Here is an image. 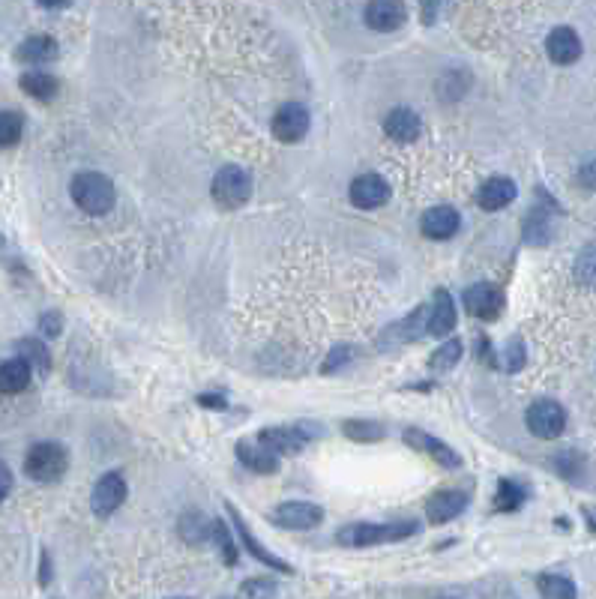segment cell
Wrapping results in <instances>:
<instances>
[{
    "label": "cell",
    "mask_w": 596,
    "mask_h": 599,
    "mask_svg": "<svg viewBox=\"0 0 596 599\" xmlns=\"http://www.w3.org/2000/svg\"><path fill=\"white\" fill-rule=\"evenodd\" d=\"M582 183L596 189V162H588V165L582 168Z\"/></svg>",
    "instance_id": "cell-44"
},
{
    "label": "cell",
    "mask_w": 596,
    "mask_h": 599,
    "mask_svg": "<svg viewBox=\"0 0 596 599\" xmlns=\"http://www.w3.org/2000/svg\"><path fill=\"white\" fill-rule=\"evenodd\" d=\"M15 357L24 360L30 366V372H39V375L51 372V354H48V348L39 339H21V342H15Z\"/></svg>",
    "instance_id": "cell-26"
},
{
    "label": "cell",
    "mask_w": 596,
    "mask_h": 599,
    "mask_svg": "<svg viewBox=\"0 0 596 599\" xmlns=\"http://www.w3.org/2000/svg\"><path fill=\"white\" fill-rule=\"evenodd\" d=\"M198 405L213 408V411H222V408H225V396H222V393H204V396H198Z\"/></svg>",
    "instance_id": "cell-41"
},
{
    "label": "cell",
    "mask_w": 596,
    "mask_h": 599,
    "mask_svg": "<svg viewBox=\"0 0 596 599\" xmlns=\"http://www.w3.org/2000/svg\"><path fill=\"white\" fill-rule=\"evenodd\" d=\"M342 432L351 438V441H360V444H375L387 435V429L375 420H345L342 423Z\"/></svg>",
    "instance_id": "cell-29"
},
{
    "label": "cell",
    "mask_w": 596,
    "mask_h": 599,
    "mask_svg": "<svg viewBox=\"0 0 596 599\" xmlns=\"http://www.w3.org/2000/svg\"><path fill=\"white\" fill-rule=\"evenodd\" d=\"M210 540H216V543H219L222 561H225L228 567H234V564H237V546H234V540H231V531H228V525H225V522L213 519V534H210Z\"/></svg>",
    "instance_id": "cell-33"
},
{
    "label": "cell",
    "mask_w": 596,
    "mask_h": 599,
    "mask_svg": "<svg viewBox=\"0 0 596 599\" xmlns=\"http://www.w3.org/2000/svg\"><path fill=\"white\" fill-rule=\"evenodd\" d=\"M66 471H69V453L63 444L39 441L24 456V474L33 483H57Z\"/></svg>",
    "instance_id": "cell-3"
},
{
    "label": "cell",
    "mask_w": 596,
    "mask_h": 599,
    "mask_svg": "<svg viewBox=\"0 0 596 599\" xmlns=\"http://www.w3.org/2000/svg\"><path fill=\"white\" fill-rule=\"evenodd\" d=\"M39 585H42V588H48V585H51V558H48V552H42V567H39Z\"/></svg>",
    "instance_id": "cell-43"
},
{
    "label": "cell",
    "mask_w": 596,
    "mask_h": 599,
    "mask_svg": "<svg viewBox=\"0 0 596 599\" xmlns=\"http://www.w3.org/2000/svg\"><path fill=\"white\" fill-rule=\"evenodd\" d=\"M384 132L399 141V144H411L423 135V120L417 111L411 108H393L387 117H384Z\"/></svg>",
    "instance_id": "cell-17"
},
{
    "label": "cell",
    "mask_w": 596,
    "mask_h": 599,
    "mask_svg": "<svg viewBox=\"0 0 596 599\" xmlns=\"http://www.w3.org/2000/svg\"><path fill=\"white\" fill-rule=\"evenodd\" d=\"M546 51L555 63L570 66L582 57V39L573 27H555L546 39Z\"/></svg>",
    "instance_id": "cell-20"
},
{
    "label": "cell",
    "mask_w": 596,
    "mask_h": 599,
    "mask_svg": "<svg viewBox=\"0 0 596 599\" xmlns=\"http://www.w3.org/2000/svg\"><path fill=\"white\" fill-rule=\"evenodd\" d=\"M459 360H462V342H459V339H447V342L432 354L429 366H432L435 372H450Z\"/></svg>",
    "instance_id": "cell-32"
},
{
    "label": "cell",
    "mask_w": 596,
    "mask_h": 599,
    "mask_svg": "<svg viewBox=\"0 0 596 599\" xmlns=\"http://www.w3.org/2000/svg\"><path fill=\"white\" fill-rule=\"evenodd\" d=\"M441 12V3H426L423 6V18H426V24H435V15Z\"/></svg>",
    "instance_id": "cell-45"
},
{
    "label": "cell",
    "mask_w": 596,
    "mask_h": 599,
    "mask_svg": "<svg viewBox=\"0 0 596 599\" xmlns=\"http://www.w3.org/2000/svg\"><path fill=\"white\" fill-rule=\"evenodd\" d=\"M405 444L414 447L417 453H426L429 459H435L444 468H462V456L453 447H447L444 441H438L435 435L423 432V429H408L405 432Z\"/></svg>",
    "instance_id": "cell-14"
},
{
    "label": "cell",
    "mask_w": 596,
    "mask_h": 599,
    "mask_svg": "<svg viewBox=\"0 0 596 599\" xmlns=\"http://www.w3.org/2000/svg\"><path fill=\"white\" fill-rule=\"evenodd\" d=\"M525 240L528 243H546L549 240V213L534 210L525 222Z\"/></svg>",
    "instance_id": "cell-35"
},
{
    "label": "cell",
    "mask_w": 596,
    "mask_h": 599,
    "mask_svg": "<svg viewBox=\"0 0 596 599\" xmlns=\"http://www.w3.org/2000/svg\"><path fill=\"white\" fill-rule=\"evenodd\" d=\"M453 327H456V303H453V297L441 288V291H435L432 306H429V327H426V336L447 339V333H453Z\"/></svg>",
    "instance_id": "cell-18"
},
{
    "label": "cell",
    "mask_w": 596,
    "mask_h": 599,
    "mask_svg": "<svg viewBox=\"0 0 596 599\" xmlns=\"http://www.w3.org/2000/svg\"><path fill=\"white\" fill-rule=\"evenodd\" d=\"M444 599H453V597H444Z\"/></svg>",
    "instance_id": "cell-48"
},
{
    "label": "cell",
    "mask_w": 596,
    "mask_h": 599,
    "mask_svg": "<svg viewBox=\"0 0 596 599\" xmlns=\"http://www.w3.org/2000/svg\"><path fill=\"white\" fill-rule=\"evenodd\" d=\"M576 279L588 288H596V243L585 246L576 258Z\"/></svg>",
    "instance_id": "cell-34"
},
{
    "label": "cell",
    "mask_w": 596,
    "mask_h": 599,
    "mask_svg": "<svg viewBox=\"0 0 596 599\" xmlns=\"http://www.w3.org/2000/svg\"><path fill=\"white\" fill-rule=\"evenodd\" d=\"M213 201L222 210H237L249 201L252 195V174L240 165H225L216 177H213Z\"/></svg>",
    "instance_id": "cell-4"
},
{
    "label": "cell",
    "mask_w": 596,
    "mask_h": 599,
    "mask_svg": "<svg viewBox=\"0 0 596 599\" xmlns=\"http://www.w3.org/2000/svg\"><path fill=\"white\" fill-rule=\"evenodd\" d=\"M354 360V348L351 345H336L333 351H330V357L324 360V366H321V375H336L342 366H348Z\"/></svg>",
    "instance_id": "cell-37"
},
{
    "label": "cell",
    "mask_w": 596,
    "mask_h": 599,
    "mask_svg": "<svg viewBox=\"0 0 596 599\" xmlns=\"http://www.w3.org/2000/svg\"><path fill=\"white\" fill-rule=\"evenodd\" d=\"M30 378H33V372H30V366L24 360L12 357V360L0 363V393L3 396L24 393L30 387Z\"/></svg>",
    "instance_id": "cell-25"
},
{
    "label": "cell",
    "mask_w": 596,
    "mask_h": 599,
    "mask_svg": "<svg viewBox=\"0 0 596 599\" xmlns=\"http://www.w3.org/2000/svg\"><path fill=\"white\" fill-rule=\"evenodd\" d=\"M312 438H318V426L312 423H297V426H270L258 435V444L270 450L273 456H294L300 453Z\"/></svg>",
    "instance_id": "cell-5"
},
{
    "label": "cell",
    "mask_w": 596,
    "mask_h": 599,
    "mask_svg": "<svg viewBox=\"0 0 596 599\" xmlns=\"http://www.w3.org/2000/svg\"><path fill=\"white\" fill-rule=\"evenodd\" d=\"M525 498H528L525 486H519L513 480H501L498 483V495H495V510L498 513H513V510H519L525 504Z\"/></svg>",
    "instance_id": "cell-30"
},
{
    "label": "cell",
    "mask_w": 596,
    "mask_h": 599,
    "mask_svg": "<svg viewBox=\"0 0 596 599\" xmlns=\"http://www.w3.org/2000/svg\"><path fill=\"white\" fill-rule=\"evenodd\" d=\"M276 594V585L270 582V579H249V582H243V588H240V599H270Z\"/></svg>",
    "instance_id": "cell-38"
},
{
    "label": "cell",
    "mask_w": 596,
    "mask_h": 599,
    "mask_svg": "<svg viewBox=\"0 0 596 599\" xmlns=\"http://www.w3.org/2000/svg\"><path fill=\"white\" fill-rule=\"evenodd\" d=\"M39 333L45 336V339H54V336H60L63 333V315L57 312V309H48L45 315H39Z\"/></svg>",
    "instance_id": "cell-39"
},
{
    "label": "cell",
    "mask_w": 596,
    "mask_h": 599,
    "mask_svg": "<svg viewBox=\"0 0 596 599\" xmlns=\"http://www.w3.org/2000/svg\"><path fill=\"white\" fill-rule=\"evenodd\" d=\"M9 492H12V471L6 462H0V501H6Z\"/></svg>",
    "instance_id": "cell-42"
},
{
    "label": "cell",
    "mask_w": 596,
    "mask_h": 599,
    "mask_svg": "<svg viewBox=\"0 0 596 599\" xmlns=\"http://www.w3.org/2000/svg\"><path fill=\"white\" fill-rule=\"evenodd\" d=\"M210 534H213V522H207V516H201L195 510L180 516V537H183V543L201 546V543L210 540Z\"/></svg>",
    "instance_id": "cell-27"
},
{
    "label": "cell",
    "mask_w": 596,
    "mask_h": 599,
    "mask_svg": "<svg viewBox=\"0 0 596 599\" xmlns=\"http://www.w3.org/2000/svg\"><path fill=\"white\" fill-rule=\"evenodd\" d=\"M405 15H408V9L399 0H375L366 6V24L381 33L399 30L405 24Z\"/></svg>",
    "instance_id": "cell-19"
},
{
    "label": "cell",
    "mask_w": 596,
    "mask_h": 599,
    "mask_svg": "<svg viewBox=\"0 0 596 599\" xmlns=\"http://www.w3.org/2000/svg\"><path fill=\"white\" fill-rule=\"evenodd\" d=\"M348 198L354 207L360 210H375V207H384L390 201V183L381 177V174H360L351 189H348Z\"/></svg>",
    "instance_id": "cell-10"
},
{
    "label": "cell",
    "mask_w": 596,
    "mask_h": 599,
    "mask_svg": "<svg viewBox=\"0 0 596 599\" xmlns=\"http://www.w3.org/2000/svg\"><path fill=\"white\" fill-rule=\"evenodd\" d=\"M24 135L21 111H0V147H15Z\"/></svg>",
    "instance_id": "cell-31"
},
{
    "label": "cell",
    "mask_w": 596,
    "mask_h": 599,
    "mask_svg": "<svg viewBox=\"0 0 596 599\" xmlns=\"http://www.w3.org/2000/svg\"><path fill=\"white\" fill-rule=\"evenodd\" d=\"M516 183L510 180V177H492V180H486L483 186H480V192H477V204L483 207V210H504L507 204H513L516 201Z\"/></svg>",
    "instance_id": "cell-22"
},
{
    "label": "cell",
    "mask_w": 596,
    "mask_h": 599,
    "mask_svg": "<svg viewBox=\"0 0 596 599\" xmlns=\"http://www.w3.org/2000/svg\"><path fill=\"white\" fill-rule=\"evenodd\" d=\"M18 87H21L27 96L39 99V102H51V99L60 93V81H57L51 72H42V69H27V72L18 78Z\"/></svg>",
    "instance_id": "cell-23"
},
{
    "label": "cell",
    "mask_w": 596,
    "mask_h": 599,
    "mask_svg": "<svg viewBox=\"0 0 596 599\" xmlns=\"http://www.w3.org/2000/svg\"><path fill=\"white\" fill-rule=\"evenodd\" d=\"M459 225H462L459 213H456L453 207H447V204L426 210L423 219H420V228H423V234H426L429 240H450V237L459 231Z\"/></svg>",
    "instance_id": "cell-21"
},
{
    "label": "cell",
    "mask_w": 596,
    "mask_h": 599,
    "mask_svg": "<svg viewBox=\"0 0 596 599\" xmlns=\"http://www.w3.org/2000/svg\"><path fill=\"white\" fill-rule=\"evenodd\" d=\"M324 519V510L306 501H288L273 510V522L285 531H312Z\"/></svg>",
    "instance_id": "cell-9"
},
{
    "label": "cell",
    "mask_w": 596,
    "mask_h": 599,
    "mask_svg": "<svg viewBox=\"0 0 596 599\" xmlns=\"http://www.w3.org/2000/svg\"><path fill=\"white\" fill-rule=\"evenodd\" d=\"M555 468L561 471L564 480H576V477L582 474V468H585V459H582V453H576V450H564V453L555 459Z\"/></svg>",
    "instance_id": "cell-36"
},
{
    "label": "cell",
    "mask_w": 596,
    "mask_h": 599,
    "mask_svg": "<svg viewBox=\"0 0 596 599\" xmlns=\"http://www.w3.org/2000/svg\"><path fill=\"white\" fill-rule=\"evenodd\" d=\"M309 132V111L300 102H285L273 114V138L282 144H297Z\"/></svg>",
    "instance_id": "cell-7"
},
{
    "label": "cell",
    "mask_w": 596,
    "mask_h": 599,
    "mask_svg": "<svg viewBox=\"0 0 596 599\" xmlns=\"http://www.w3.org/2000/svg\"><path fill=\"white\" fill-rule=\"evenodd\" d=\"M537 591L543 599H579V591L573 585V579L558 576V573H543L537 579Z\"/></svg>",
    "instance_id": "cell-28"
},
{
    "label": "cell",
    "mask_w": 596,
    "mask_h": 599,
    "mask_svg": "<svg viewBox=\"0 0 596 599\" xmlns=\"http://www.w3.org/2000/svg\"><path fill=\"white\" fill-rule=\"evenodd\" d=\"M123 501H126V480L117 471L99 477V483L90 492V510L99 519H108L111 513H117L123 507Z\"/></svg>",
    "instance_id": "cell-8"
},
{
    "label": "cell",
    "mask_w": 596,
    "mask_h": 599,
    "mask_svg": "<svg viewBox=\"0 0 596 599\" xmlns=\"http://www.w3.org/2000/svg\"><path fill=\"white\" fill-rule=\"evenodd\" d=\"M525 366V345L519 339H513L507 348H504V369L507 372H519Z\"/></svg>",
    "instance_id": "cell-40"
},
{
    "label": "cell",
    "mask_w": 596,
    "mask_h": 599,
    "mask_svg": "<svg viewBox=\"0 0 596 599\" xmlns=\"http://www.w3.org/2000/svg\"><path fill=\"white\" fill-rule=\"evenodd\" d=\"M465 507H468V495L465 492H456V489L438 492V495H432L426 501V519L432 525H447V522L459 519L465 513Z\"/></svg>",
    "instance_id": "cell-15"
},
{
    "label": "cell",
    "mask_w": 596,
    "mask_h": 599,
    "mask_svg": "<svg viewBox=\"0 0 596 599\" xmlns=\"http://www.w3.org/2000/svg\"><path fill=\"white\" fill-rule=\"evenodd\" d=\"M237 459L255 474H273L279 468V459L270 450H264L258 441H237Z\"/></svg>",
    "instance_id": "cell-24"
},
{
    "label": "cell",
    "mask_w": 596,
    "mask_h": 599,
    "mask_svg": "<svg viewBox=\"0 0 596 599\" xmlns=\"http://www.w3.org/2000/svg\"><path fill=\"white\" fill-rule=\"evenodd\" d=\"M465 309L480 321H495L504 309V294L492 282H477L465 291Z\"/></svg>",
    "instance_id": "cell-11"
},
{
    "label": "cell",
    "mask_w": 596,
    "mask_h": 599,
    "mask_svg": "<svg viewBox=\"0 0 596 599\" xmlns=\"http://www.w3.org/2000/svg\"><path fill=\"white\" fill-rule=\"evenodd\" d=\"M528 429L534 438H543V441H555L564 429H567V414L558 402L552 399H540L528 408V417H525Z\"/></svg>",
    "instance_id": "cell-6"
},
{
    "label": "cell",
    "mask_w": 596,
    "mask_h": 599,
    "mask_svg": "<svg viewBox=\"0 0 596 599\" xmlns=\"http://www.w3.org/2000/svg\"><path fill=\"white\" fill-rule=\"evenodd\" d=\"M228 507V516H231V525H234V531H237V537L243 540V546L249 549V555L255 558V561H261L264 567H270V570H276V573H285V576H294V567L288 564V561H282V558H276L273 552H267L264 546H261V540H255L252 534H249V528H246V522H243V516L237 513V507H231V501L225 504Z\"/></svg>",
    "instance_id": "cell-13"
},
{
    "label": "cell",
    "mask_w": 596,
    "mask_h": 599,
    "mask_svg": "<svg viewBox=\"0 0 596 599\" xmlns=\"http://www.w3.org/2000/svg\"><path fill=\"white\" fill-rule=\"evenodd\" d=\"M426 327H429V306H417L405 321H399V324L384 330L381 348H402L408 342H417V339L426 336Z\"/></svg>",
    "instance_id": "cell-12"
},
{
    "label": "cell",
    "mask_w": 596,
    "mask_h": 599,
    "mask_svg": "<svg viewBox=\"0 0 596 599\" xmlns=\"http://www.w3.org/2000/svg\"><path fill=\"white\" fill-rule=\"evenodd\" d=\"M69 195L78 210L87 216H105L114 207V183L105 174L96 171H81L69 183Z\"/></svg>",
    "instance_id": "cell-2"
},
{
    "label": "cell",
    "mask_w": 596,
    "mask_h": 599,
    "mask_svg": "<svg viewBox=\"0 0 596 599\" xmlns=\"http://www.w3.org/2000/svg\"><path fill=\"white\" fill-rule=\"evenodd\" d=\"M420 531V522H354L345 525L336 534V543L345 549H369V546H381V543H399L408 540Z\"/></svg>",
    "instance_id": "cell-1"
},
{
    "label": "cell",
    "mask_w": 596,
    "mask_h": 599,
    "mask_svg": "<svg viewBox=\"0 0 596 599\" xmlns=\"http://www.w3.org/2000/svg\"><path fill=\"white\" fill-rule=\"evenodd\" d=\"M585 519H588V528L596 534V510H585Z\"/></svg>",
    "instance_id": "cell-46"
},
{
    "label": "cell",
    "mask_w": 596,
    "mask_h": 599,
    "mask_svg": "<svg viewBox=\"0 0 596 599\" xmlns=\"http://www.w3.org/2000/svg\"><path fill=\"white\" fill-rule=\"evenodd\" d=\"M57 54H60L57 39L48 36V33L27 36V39L15 48V60H18V63H27V66H45V63L57 60Z\"/></svg>",
    "instance_id": "cell-16"
},
{
    "label": "cell",
    "mask_w": 596,
    "mask_h": 599,
    "mask_svg": "<svg viewBox=\"0 0 596 599\" xmlns=\"http://www.w3.org/2000/svg\"><path fill=\"white\" fill-rule=\"evenodd\" d=\"M0 246H3V237H0Z\"/></svg>",
    "instance_id": "cell-47"
}]
</instances>
